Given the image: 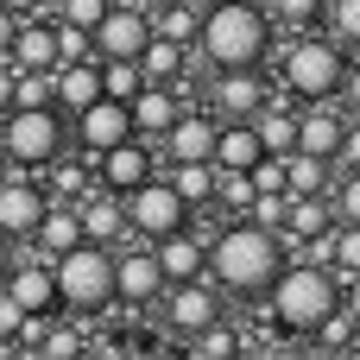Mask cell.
Listing matches in <instances>:
<instances>
[{
  "instance_id": "1",
  "label": "cell",
  "mask_w": 360,
  "mask_h": 360,
  "mask_svg": "<svg viewBox=\"0 0 360 360\" xmlns=\"http://www.w3.org/2000/svg\"><path fill=\"white\" fill-rule=\"evenodd\" d=\"M285 240L272 234V228H259V221H247V215H234L228 228H215L209 234V278L228 291V297H240V304H266V291H272V278L285 272Z\"/></svg>"
},
{
  "instance_id": "2",
  "label": "cell",
  "mask_w": 360,
  "mask_h": 360,
  "mask_svg": "<svg viewBox=\"0 0 360 360\" xmlns=\"http://www.w3.org/2000/svg\"><path fill=\"white\" fill-rule=\"evenodd\" d=\"M278 32L259 0H209L196 19V51L209 70H266Z\"/></svg>"
},
{
  "instance_id": "3",
  "label": "cell",
  "mask_w": 360,
  "mask_h": 360,
  "mask_svg": "<svg viewBox=\"0 0 360 360\" xmlns=\"http://www.w3.org/2000/svg\"><path fill=\"white\" fill-rule=\"evenodd\" d=\"M335 310H342V272L323 259H285V272L266 291V316L285 335H316Z\"/></svg>"
},
{
  "instance_id": "4",
  "label": "cell",
  "mask_w": 360,
  "mask_h": 360,
  "mask_svg": "<svg viewBox=\"0 0 360 360\" xmlns=\"http://www.w3.org/2000/svg\"><path fill=\"white\" fill-rule=\"evenodd\" d=\"M342 76H348V44L342 38H329L323 25L285 38V51H278V89L291 101H335Z\"/></svg>"
},
{
  "instance_id": "5",
  "label": "cell",
  "mask_w": 360,
  "mask_h": 360,
  "mask_svg": "<svg viewBox=\"0 0 360 360\" xmlns=\"http://www.w3.org/2000/svg\"><path fill=\"white\" fill-rule=\"evenodd\" d=\"M51 278H57V310H70V316H101V310L114 304V247L76 240L70 253L51 259Z\"/></svg>"
},
{
  "instance_id": "6",
  "label": "cell",
  "mask_w": 360,
  "mask_h": 360,
  "mask_svg": "<svg viewBox=\"0 0 360 360\" xmlns=\"http://www.w3.org/2000/svg\"><path fill=\"white\" fill-rule=\"evenodd\" d=\"M70 146V127L57 108H6L0 114V158L19 165V171H38V165H57Z\"/></svg>"
},
{
  "instance_id": "7",
  "label": "cell",
  "mask_w": 360,
  "mask_h": 360,
  "mask_svg": "<svg viewBox=\"0 0 360 360\" xmlns=\"http://www.w3.org/2000/svg\"><path fill=\"white\" fill-rule=\"evenodd\" d=\"M127 234H139V240H165V234H177V228H196V209L171 190V177H146V184H133L127 196Z\"/></svg>"
},
{
  "instance_id": "8",
  "label": "cell",
  "mask_w": 360,
  "mask_h": 360,
  "mask_svg": "<svg viewBox=\"0 0 360 360\" xmlns=\"http://www.w3.org/2000/svg\"><path fill=\"white\" fill-rule=\"evenodd\" d=\"M165 329L177 335V342H190V335H202L209 323H221L228 316V291L202 272V278H184V285H165Z\"/></svg>"
},
{
  "instance_id": "9",
  "label": "cell",
  "mask_w": 360,
  "mask_h": 360,
  "mask_svg": "<svg viewBox=\"0 0 360 360\" xmlns=\"http://www.w3.org/2000/svg\"><path fill=\"white\" fill-rule=\"evenodd\" d=\"M146 38H152V13H146L139 0H108V13H101L95 32H89L95 57H139Z\"/></svg>"
},
{
  "instance_id": "10",
  "label": "cell",
  "mask_w": 360,
  "mask_h": 360,
  "mask_svg": "<svg viewBox=\"0 0 360 360\" xmlns=\"http://www.w3.org/2000/svg\"><path fill=\"white\" fill-rule=\"evenodd\" d=\"M266 101H272V76L266 70H215V89H209V114L215 120H253Z\"/></svg>"
},
{
  "instance_id": "11",
  "label": "cell",
  "mask_w": 360,
  "mask_h": 360,
  "mask_svg": "<svg viewBox=\"0 0 360 360\" xmlns=\"http://www.w3.org/2000/svg\"><path fill=\"white\" fill-rule=\"evenodd\" d=\"M76 152L82 158H95V152H108V146H120V139H133V114H127V101H114V95H95L89 108H76Z\"/></svg>"
},
{
  "instance_id": "12",
  "label": "cell",
  "mask_w": 360,
  "mask_h": 360,
  "mask_svg": "<svg viewBox=\"0 0 360 360\" xmlns=\"http://www.w3.org/2000/svg\"><path fill=\"white\" fill-rule=\"evenodd\" d=\"M158 297H165V272H158L152 240L133 247V253H114V304H127V310H152Z\"/></svg>"
},
{
  "instance_id": "13",
  "label": "cell",
  "mask_w": 360,
  "mask_h": 360,
  "mask_svg": "<svg viewBox=\"0 0 360 360\" xmlns=\"http://www.w3.org/2000/svg\"><path fill=\"white\" fill-rule=\"evenodd\" d=\"M95 165V177H101V190H114V196H127L133 184H146L152 171H158V158H152V139H120V146H108V152H95L89 158Z\"/></svg>"
},
{
  "instance_id": "14",
  "label": "cell",
  "mask_w": 360,
  "mask_h": 360,
  "mask_svg": "<svg viewBox=\"0 0 360 360\" xmlns=\"http://www.w3.org/2000/svg\"><path fill=\"white\" fill-rule=\"evenodd\" d=\"M44 209H51V196H44V184L38 177H0V234L6 240H32V228L44 221Z\"/></svg>"
},
{
  "instance_id": "15",
  "label": "cell",
  "mask_w": 360,
  "mask_h": 360,
  "mask_svg": "<svg viewBox=\"0 0 360 360\" xmlns=\"http://www.w3.org/2000/svg\"><path fill=\"white\" fill-rule=\"evenodd\" d=\"M127 114H133V133L158 146V139H165V133L177 127L184 101H177V89H171V82H139V95L127 101Z\"/></svg>"
},
{
  "instance_id": "16",
  "label": "cell",
  "mask_w": 360,
  "mask_h": 360,
  "mask_svg": "<svg viewBox=\"0 0 360 360\" xmlns=\"http://www.w3.org/2000/svg\"><path fill=\"white\" fill-rule=\"evenodd\" d=\"M152 253H158L165 285H184V278H202L209 272V234H196V228H177V234L152 240Z\"/></svg>"
},
{
  "instance_id": "17",
  "label": "cell",
  "mask_w": 360,
  "mask_h": 360,
  "mask_svg": "<svg viewBox=\"0 0 360 360\" xmlns=\"http://www.w3.org/2000/svg\"><path fill=\"white\" fill-rule=\"evenodd\" d=\"M6 63H19V70H57V19L19 13L13 44H6Z\"/></svg>"
},
{
  "instance_id": "18",
  "label": "cell",
  "mask_w": 360,
  "mask_h": 360,
  "mask_svg": "<svg viewBox=\"0 0 360 360\" xmlns=\"http://www.w3.org/2000/svg\"><path fill=\"white\" fill-rule=\"evenodd\" d=\"M342 127H348L342 101H304V114H297V152H316V158H329V165H335Z\"/></svg>"
},
{
  "instance_id": "19",
  "label": "cell",
  "mask_w": 360,
  "mask_h": 360,
  "mask_svg": "<svg viewBox=\"0 0 360 360\" xmlns=\"http://www.w3.org/2000/svg\"><path fill=\"white\" fill-rule=\"evenodd\" d=\"M0 291H6L25 316H51V310H57V278H51V259H44V266H6Z\"/></svg>"
},
{
  "instance_id": "20",
  "label": "cell",
  "mask_w": 360,
  "mask_h": 360,
  "mask_svg": "<svg viewBox=\"0 0 360 360\" xmlns=\"http://www.w3.org/2000/svg\"><path fill=\"white\" fill-rule=\"evenodd\" d=\"M215 133H221V120H215V114H190V108H184V114H177V127H171L158 146H165V158H171V165H184V158H215Z\"/></svg>"
},
{
  "instance_id": "21",
  "label": "cell",
  "mask_w": 360,
  "mask_h": 360,
  "mask_svg": "<svg viewBox=\"0 0 360 360\" xmlns=\"http://www.w3.org/2000/svg\"><path fill=\"white\" fill-rule=\"evenodd\" d=\"M329 228H335L329 190H323V196H291V202H285V228H278L285 247H310V240H323Z\"/></svg>"
},
{
  "instance_id": "22",
  "label": "cell",
  "mask_w": 360,
  "mask_h": 360,
  "mask_svg": "<svg viewBox=\"0 0 360 360\" xmlns=\"http://www.w3.org/2000/svg\"><path fill=\"white\" fill-rule=\"evenodd\" d=\"M76 215H82V240H101V247L127 240V202H120L114 190L82 196V202H76Z\"/></svg>"
},
{
  "instance_id": "23",
  "label": "cell",
  "mask_w": 360,
  "mask_h": 360,
  "mask_svg": "<svg viewBox=\"0 0 360 360\" xmlns=\"http://www.w3.org/2000/svg\"><path fill=\"white\" fill-rule=\"evenodd\" d=\"M139 63V76L146 82H171V89H184V76H190V44H171V38H146V51L133 57Z\"/></svg>"
},
{
  "instance_id": "24",
  "label": "cell",
  "mask_w": 360,
  "mask_h": 360,
  "mask_svg": "<svg viewBox=\"0 0 360 360\" xmlns=\"http://www.w3.org/2000/svg\"><path fill=\"white\" fill-rule=\"evenodd\" d=\"M259 158H266V146H259L253 120H221V133H215V165H221V171H253Z\"/></svg>"
},
{
  "instance_id": "25",
  "label": "cell",
  "mask_w": 360,
  "mask_h": 360,
  "mask_svg": "<svg viewBox=\"0 0 360 360\" xmlns=\"http://www.w3.org/2000/svg\"><path fill=\"white\" fill-rule=\"evenodd\" d=\"M335 184V165L316 152H285V196H323Z\"/></svg>"
},
{
  "instance_id": "26",
  "label": "cell",
  "mask_w": 360,
  "mask_h": 360,
  "mask_svg": "<svg viewBox=\"0 0 360 360\" xmlns=\"http://www.w3.org/2000/svg\"><path fill=\"white\" fill-rule=\"evenodd\" d=\"M32 240H38V253H44V259H57V253H70V247L82 240V215H76L70 202H63V209L51 202V209H44V221L32 228Z\"/></svg>"
},
{
  "instance_id": "27",
  "label": "cell",
  "mask_w": 360,
  "mask_h": 360,
  "mask_svg": "<svg viewBox=\"0 0 360 360\" xmlns=\"http://www.w3.org/2000/svg\"><path fill=\"white\" fill-rule=\"evenodd\" d=\"M165 177H171V190H177L190 209H209V202H215V158H184V165H171Z\"/></svg>"
},
{
  "instance_id": "28",
  "label": "cell",
  "mask_w": 360,
  "mask_h": 360,
  "mask_svg": "<svg viewBox=\"0 0 360 360\" xmlns=\"http://www.w3.org/2000/svg\"><path fill=\"white\" fill-rule=\"evenodd\" d=\"M253 133H259V146H266L272 158L297 152V114H291V108H278V101H266V108L253 114Z\"/></svg>"
},
{
  "instance_id": "29",
  "label": "cell",
  "mask_w": 360,
  "mask_h": 360,
  "mask_svg": "<svg viewBox=\"0 0 360 360\" xmlns=\"http://www.w3.org/2000/svg\"><path fill=\"white\" fill-rule=\"evenodd\" d=\"M266 6V19H272V32H316L323 25V13H329V0H259Z\"/></svg>"
},
{
  "instance_id": "30",
  "label": "cell",
  "mask_w": 360,
  "mask_h": 360,
  "mask_svg": "<svg viewBox=\"0 0 360 360\" xmlns=\"http://www.w3.org/2000/svg\"><path fill=\"white\" fill-rule=\"evenodd\" d=\"M323 266H335L342 278L360 272V228H354V221H335V228H329V240H323Z\"/></svg>"
},
{
  "instance_id": "31",
  "label": "cell",
  "mask_w": 360,
  "mask_h": 360,
  "mask_svg": "<svg viewBox=\"0 0 360 360\" xmlns=\"http://www.w3.org/2000/svg\"><path fill=\"white\" fill-rule=\"evenodd\" d=\"M196 19H202V13H196L190 0H171V6H158V13H152V32H158V38H171V44H196Z\"/></svg>"
},
{
  "instance_id": "32",
  "label": "cell",
  "mask_w": 360,
  "mask_h": 360,
  "mask_svg": "<svg viewBox=\"0 0 360 360\" xmlns=\"http://www.w3.org/2000/svg\"><path fill=\"white\" fill-rule=\"evenodd\" d=\"M247 202H253V177L215 165V209H228V221H234V215H247Z\"/></svg>"
},
{
  "instance_id": "33",
  "label": "cell",
  "mask_w": 360,
  "mask_h": 360,
  "mask_svg": "<svg viewBox=\"0 0 360 360\" xmlns=\"http://www.w3.org/2000/svg\"><path fill=\"white\" fill-rule=\"evenodd\" d=\"M190 354H196V360H228V354H240V329H228V316H221V323H209L202 335H190Z\"/></svg>"
},
{
  "instance_id": "34",
  "label": "cell",
  "mask_w": 360,
  "mask_h": 360,
  "mask_svg": "<svg viewBox=\"0 0 360 360\" xmlns=\"http://www.w3.org/2000/svg\"><path fill=\"white\" fill-rule=\"evenodd\" d=\"M13 108H57L51 101V70H19L13 63Z\"/></svg>"
},
{
  "instance_id": "35",
  "label": "cell",
  "mask_w": 360,
  "mask_h": 360,
  "mask_svg": "<svg viewBox=\"0 0 360 360\" xmlns=\"http://www.w3.org/2000/svg\"><path fill=\"white\" fill-rule=\"evenodd\" d=\"M329 209H335V221H354V228H360V171H335V184H329Z\"/></svg>"
},
{
  "instance_id": "36",
  "label": "cell",
  "mask_w": 360,
  "mask_h": 360,
  "mask_svg": "<svg viewBox=\"0 0 360 360\" xmlns=\"http://www.w3.org/2000/svg\"><path fill=\"white\" fill-rule=\"evenodd\" d=\"M82 348H89V342H82V329H70V323L38 329V354H44V360H76Z\"/></svg>"
},
{
  "instance_id": "37",
  "label": "cell",
  "mask_w": 360,
  "mask_h": 360,
  "mask_svg": "<svg viewBox=\"0 0 360 360\" xmlns=\"http://www.w3.org/2000/svg\"><path fill=\"white\" fill-rule=\"evenodd\" d=\"M323 25H329V38H342V44H354V51H360V0H329Z\"/></svg>"
},
{
  "instance_id": "38",
  "label": "cell",
  "mask_w": 360,
  "mask_h": 360,
  "mask_svg": "<svg viewBox=\"0 0 360 360\" xmlns=\"http://www.w3.org/2000/svg\"><path fill=\"white\" fill-rule=\"evenodd\" d=\"M285 202H291L285 190H253L247 221H259V228H272V234H278V228H285ZM278 240H285V234H278Z\"/></svg>"
},
{
  "instance_id": "39",
  "label": "cell",
  "mask_w": 360,
  "mask_h": 360,
  "mask_svg": "<svg viewBox=\"0 0 360 360\" xmlns=\"http://www.w3.org/2000/svg\"><path fill=\"white\" fill-rule=\"evenodd\" d=\"M354 335H360V323L348 316V310H335V316H329V323L316 329V342H323L329 354H348V348H354Z\"/></svg>"
},
{
  "instance_id": "40",
  "label": "cell",
  "mask_w": 360,
  "mask_h": 360,
  "mask_svg": "<svg viewBox=\"0 0 360 360\" xmlns=\"http://www.w3.org/2000/svg\"><path fill=\"white\" fill-rule=\"evenodd\" d=\"M108 13V0H57V19L76 25V32H95V19Z\"/></svg>"
},
{
  "instance_id": "41",
  "label": "cell",
  "mask_w": 360,
  "mask_h": 360,
  "mask_svg": "<svg viewBox=\"0 0 360 360\" xmlns=\"http://www.w3.org/2000/svg\"><path fill=\"white\" fill-rule=\"evenodd\" d=\"M335 171H360V120L348 114V127H342V146H335Z\"/></svg>"
},
{
  "instance_id": "42",
  "label": "cell",
  "mask_w": 360,
  "mask_h": 360,
  "mask_svg": "<svg viewBox=\"0 0 360 360\" xmlns=\"http://www.w3.org/2000/svg\"><path fill=\"white\" fill-rule=\"evenodd\" d=\"M335 101H342V114H354V120H360V57H348V76H342Z\"/></svg>"
},
{
  "instance_id": "43",
  "label": "cell",
  "mask_w": 360,
  "mask_h": 360,
  "mask_svg": "<svg viewBox=\"0 0 360 360\" xmlns=\"http://www.w3.org/2000/svg\"><path fill=\"white\" fill-rule=\"evenodd\" d=\"M19 329H25V310H19V304H13V297L0 291V342H13Z\"/></svg>"
},
{
  "instance_id": "44",
  "label": "cell",
  "mask_w": 360,
  "mask_h": 360,
  "mask_svg": "<svg viewBox=\"0 0 360 360\" xmlns=\"http://www.w3.org/2000/svg\"><path fill=\"white\" fill-rule=\"evenodd\" d=\"M342 310L360 323V272H348V278H342Z\"/></svg>"
},
{
  "instance_id": "45",
  "label": "cell",
  "mask_w": 360,
  "mask_h": 360,
  "mask_svg": "<svg viewBox=\"0 0 360 360\" xmlns=\"http://www.w3.org/2000/svg\"><path fill=\"white\" fill-rule=\"evenodd\" d=\"M57 190H63V196H82V165H63V171H57Z\"/></svg>"
},
{
  "instance_id": "46",
  "label": "cell",
  "mask_w": 360,
  "mask_h": 360,
  "mask_svg": "<svg viewBox=\"0 0 360 360\" xmlns=\"http://www.w3.org/2000/svg\"><path fill=\"white\" fill-rule=\"evenodd\" d=\"M0 108H13V63L0 57Z\"/></svg>"
},
{
  "instance_id": "47",
  "label": "cell",
  "mask_w": 360,
  "mask_h": 360,
  "mask_svg": "<svg viewBox=\"0 0 360 360\" xmlns=\"http://www.w3.org/2000/svg\"><path fill=\"white\" fill-rule=\"evenodd\" d=\"M13 25H19V13H6V6H0V57H6V44H13Z\"/></svg>"
},
{
  "instance_id": "48",
  "label": "cell",
  "mask_w": 360,
  "mask_h": 360,
  "mask_svg": "<svg viewBox=\"0 0 360 360\" xmlns=\"http://www.w3.org/2000/svg\"><path fill=\"white\" fill-rule=\"evenodd\" d=\"M0 6H6V13H38L44 0H0Z\"/></svg>"
},
{
  "instance_id": "49",
  "label": "cell",
  "mask_w": 360,
  "mask_h": 360,
  "mask_svg": "<svg viewBox=\"0 0 360 360\" xmlns=\"http://www.w3.org/2000/svg\"><path fill=\"white\" fill-rule=\"evenodd\" d=\"M6 266H13V240L0 234V278H6Z\"/></svg>"
},
{
  "instance_id": "50",
  "label": "cell",
  "mask_w": 360,
  "mask_h": 360,
  "mask_svg": "<svg viewBox=\"0 0 360 360\" xmlns=\"http://www.w3.org/2000/svg\"><path fill=\"white\" fill-rule=\"evenodd\" d=\"M139 6H146V13H158V6H171V0H139Z\"/></svg>"
},
{
  "instance_id": "51",
  "label": "cell",
  "mask_w": 360,
  "mask_h": 360,
  "mask_svg": "<svg viewBox=\"0 0 360 360\" xmlns=\"http://www.w3.org/2000/svg\"><path fill=\"white\" fill-rule=\"evenodd\" d=\"M0 177H6V158H0Z\"/></svg>"
},
{
  "instance_id": "52",
  "label": "cell",
  "mask_w": 360,
  "mask_h": 360,
  "mask_svg": "<svg viewBox=\"0 0 360 360\" xmlns=\"http://www.w3.org/2000/svg\"><path fill=\"white\" fill-rule=\"evenodd\" d=\"M0 114H6V108H0Z\"/></svg>"
}]
</instances>
